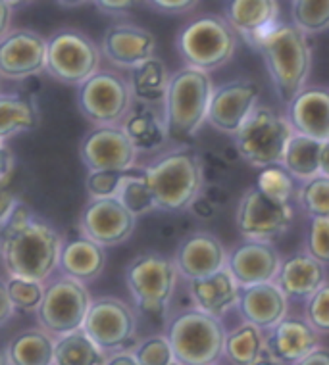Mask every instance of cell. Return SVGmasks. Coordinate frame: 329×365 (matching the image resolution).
<instances>
[{"mask_svg":"<svg viewBox=\"0 0 329 365\" xmlns=\"http://www.w3.org/2000/svg\"><path fill=\"white\" fill-rule=\"evenodd\" d=\"M0 95H2V77H0Z\"/></svg>","mask_w":329,"mask_h":365,"instance_id":"57","label":"cell"},{"mask_svg":"<svg viewBox=\"0 0 329 365\" xmlns=\"http://www.w3.org/2000/svg\"><path fill=\"white\" fill-rule=\"evenodd\" d=\"M191 300L196 309L222 319L239 300L241 287L228 267H222L212 275L189 281Z\"/></svg>","mask_w":329,"mask_h":365,"instance_id":"26","label":"cell"},{"mask_svg":"<svg viewBox=\"0 0 329 365\" xmlns=\"http://www.w3.org/2000/svg\"><path fill=\"white\" fill-rule=\"evenodd\" d=\"M237 31L223 16H198L179 29L176 48L189 68L216 71L223 68L237 51Z\"/></svg>","mask_w":329,"mask_h":365,"instance_id":"5","label":"cell"},{"mask_svg":"<svg viewBox=\"0 0 329 365\" xmlns=\"http://www.w3.org/2000/svg\"><path fill=\"white\" fill-rule=\"evenodd\" d=\"M262 88L253 79H233L214 87L208 108V123L226 135H235L258 106Z\"/></svg>","mask_w":329,"mask_h":365,"instance_id":"17","label":"cell"},{"mask_svg":"<svg viewBox=\"0 0 329 365\" xmlns=\"http://www.w3.org/2000/svg\"><path fill=\"white\" fill-rule=\"evenodd\" d=\"M226 334L222 319L196 308L171 317L166 329V336L179 365L220 364Z\"/></svg>","mask_w":329,"mask_h":365,"instance_id":"6","label":"cell"},{"mask_svg":"<svg viewBox=\"0 0 329 365\" xmlns=\"http://www.w3.org/2000/svg\"><path fill=\"white\" fill-rule=\"evenodd\" d=\"M14 8L19 6H27V4H33V2H37V0H8Z\"/></svg>","mask_w":329,"mask_h":365,"instance_id":"55","label":"cell"},{"mask_svg":"<svg viewBox=\"0 0 329 365\" xmlns=\"http://www.w3.org/2000/svg\"><path fill=\"white\" fill-rule=\"evenodd\" d=\"M170 77L171 73L158 56L148 58L146 62L131 70L129 83L133 88L135 101L139 104H148V106H158V104L164 106Z\"/></svg>","mask_w":329,"mask_h":365,"instance_id":"31","label":"cell"},{"mask_svg":"<svg viewBox=\"0 0 329 365\" xmlns=\"http://www.w3.org/2000/svg\"><path fill=\"white\" fill-rule=\"evenodd\" d=\"M295 177L285 170L283 165H268L260 171L258 179H256V187L262 192H266L272 198L278 200L291 202L293 196H297V185H295Z\"/></svg>","mask_w":329,"mask_h":365,"instance_id":"38","label":"cell"},{"mask_svg":"<svg viewBox=\"0 0 329 365\" xmlns=\"http://www.w3.org/2000/svg\"><path fill=\"white\" fill-rule=\"evenodd\" d=\"M235 223L245 240H273L287 233L293 223L291 202L278 200L262 192L258 187L241 196Z\"/></svg>","mask_w":329,"mask_h":365,"instance_id":"12","label":"cell"},{"mask_svg":"<svg viewBox=\"0 0 329 365\" xmlns=\"http://www.w3.org/2000/svg\"><path fill=\"white\" fill-rule=\"evenodd\" d=\"M41 123L39 104L33 96L0 95V143H6L16 135L37 129Z\"/></svg>","mask_w":329,"mask_h":365,"instance_id":"30","label":"cell"},{"mask_svg":"<svg viewBox=\"0 0 329 365\" xmlns=\"http://www.w3.org/2000/svg\"><path fill=\"white\" fill-rule=\"evenodd\" d=\"M8 294L12 298L14 306L19 312H37L45 294V283L29 281V279L10 277L6 281Z\"/></svg>","mask_w":329,"mask_h":365,"instance_id":"40","label":"cell"},{"mask_svg":"<svg viewBox=\"0 0 329 365\" xmlns=\"http://www.w3.org/2000/svg\"><path fill=\"white\" fill-rule=\"evenodd\" d=\"M101 52L114 68L131 71L148 58L156 56V37L146 27L118 21L104 31Z\"/></svg>","mask_w":329,"mask_h":365,"instance_id":"18","label":"cell"},{"mask_svg":"<svg viewBox=\"0 0 329 365\" xmlns=\"http://www.w3.org/2000/svg\"><path fill=\"white\" fill-rule=\"evenodd\" d=\"M281 254L268 240H245L228 254V267L239 287L273 283L281 267Z\"/></svg>","mask_w":329,"mask_h":365,"instance_id":"19","label":"cell"},{"mask_svg":"<svg viewBox=\"0 0 329 365\" xmlns=\"http://www.w3.org/2000/svg\"><path fill=\"white\" fill-rule=\"evenodd\" d=\"M62 246L56 227L21 202L0 229V262L10 277L46 283L58 271Z\"/></svg>","mask_w":329,"mask_h":365,"instance_id":"1","label":"cell"},{"mask_svg":"<svg viewBox=\"0 0 329 365\" xmlns=\"http://www.w3.org/2000/svg\"><path fill=\"white\" fill-rule=\"evenodd\" d=\"M223 18L250 46H256L281 21L278 0H226Z\"/></svg>","mask_w":329,"mask_h":365,"instance_id":"21","label":"cell"},{"mask_svg":"<svg viewBox=\"0 0 329 365\" xmlns=\"http://www.w3.org/2000/svg\"><path fill=\"white\" fill-rule=\"evenodd\" d=\"M0 365H10L6 356V350H0Z\"/></svg>","mask_w":329,"mask_h":365,"instance_id":"56","label":"cell"},{"mask_svg":"<svg viewBox=\"0 0 329 365\" xmlns=\"http://www.w3.org/2000/svg\"><path fill=\"white\" fill-rule=\"evenodd\" d=\"M287 120L293 131L314 140H329V88L304 87L289 104Z\"/></svg>","mask_w":329,"mask_h":365,"instance_id":"22","label":"cell"},{"mask_svg":"<svg viewBox=\"0 0 329 365\" xmlns=\"http://www.w3.org/2000/svg\"><path fill=\"white\" fill-rule=\"evenodd\" d=\"M106 354L96 346L83 329L56 339L54 365H102Z\"/></svg>","mask_w":329,"mask_h":365,"instance_id":"34","label":"cell"},{"mask_svg":"<svg viewBox=\"0 0 329 365\" xmlns=\"http://www.w3.org/2000/svg\"><path fill=\"white\" fill-rule=\"evenodd\" d=\"M16 306H14L12 298L8 294V287L4 279H0V327H4L6 323H10L16 315Z\"/></svg>","mask_w":329,"mask_h":365,"instance_id":"48","label":"cell"},{"mask_svg":"<svg viewBox=\"0 0 329 365\" xmlns=\"http://www.w3.org/2000/svg\"><path fill=\"white\" fill-rule=\"evenodd\" d=\"M320 175L329 177V140L322 143V152H320Z\"/></svg>","mask_w":329,"mask_h":365,"instance_id":"52","label":"cell"},{"mask_svg":"<svg viewBox=\"0 0 329 365\" xmlns=\"http://www.w3.org/2000/svg\"><path fill=\"white\" fill-rule=\"evenodd\" d=\"M118 200L126 206L135 217L151 214L152 210H156V202L152 198V192L146 185V179L141 171H127L121 182L120 192L116 196Z\"/></svg>","mask_w":329,"mask_h":365,"instance_id":"35","label":"cell"},{"mask_svg":"<svg viewBox=\"0 0 329 365\" xmlns=\"http://www.w3.org/2000/svg\"><path fill=\"white\" fill-rule=\"evenodd\" d=\"M156 210L183 212L204 189V165L189 146H178L160 154L143 168Z\"/></svg>","mask_w":329,"mask_h":365,"instance_id":"2","label":"cell"},{"mask_svg":"<svg viewBox=\"0 0 329 365\" xmlns=\"http://www.w3.org/2000/svg\"><path fill=\"white\" fill-rule=\"evenodd\" d=\"M214 85L208 71L185 66L171 73L164 98V120L171 140L189 143L208 121Z\"/></svg>","mask_w":329,"mask_h":365,"instance_id":"4","label":"cell"},{"mask_svg":"<svg viewBox=\"0 0 329 365\" xmlns=\"http://www.w3.org/2000/svg\"><path fill=\"white\" fill-rule=\"evenodd\" d=\"M14 6L8 0H0V37L12 29Z\"/></svg>","mask_w":329,"mask_h":365,"instance_id":"51","label":"cell"},{"mask_svg":"<svg viewBox=\"0 0 329 365\" xmlns=\"http://www.w3.org/2000/svg\"><path fill=\"white\" fill-rule=\"evenodd\" d=\"M146 4L166 16H179V14H187L195 10L196 4L201 0H145Z\"/></svg>","mask_w":329,"mask_h":365,"instance_id":"44","label":"cell"},{"mask_svg":"<svg viewBox=\"0 0 329 365\" xmlns=\"http://www.w3.org/2000/svg\"><path fill=\"white\" fill-rule=\"evenodd\" d=\"M56 339L43 327L26 329L6 346L10 365H54Z\"/></svg>","mask_w":329,"mask_h":365,"instance_id":"29","label":"cell"},{"mask_svg":"<svg viewBox=\"0 0 329 365\" xmlns=\"http://www.w3.org/2000/svg\"><path fill=\"white\" fill-rule=\"evenodd\" d=\"M179 277L193 281V279L206 277L216 271H220L228 264V252L223 248L222 240L208 231L191 233L173 256Z\"/></svg>","mask_w":329,"mask_h":365,"instance_id":"20","label":"cell"},{"mask_svg":"<svg viewBox=\"0 0 329 365\" xmlns=\"http://www.w3.org/2000/svg\"><path fill=\"white\" fill-rule=\"evenodd\" d=\"M308 35L295 24L279 21L254 48L262 54L279 98L289 104L306 87L312 70Z\"/></svg>","mask_w":329,"mask_h":365,"instance_id":"3","label":"cell"},{"mask_svg":"<svg viewBox=\"0 0 329 365\" xmlns=\"http://www.w3.org/2000/svg\"><path fill=\"white\" fill-rule=\"evenodd\" d=\"M127 171H89L85 179V190L89 198H114L120 192Z\"/></svg>","mask_w":329,"mask_h":365,"instance_id":"41","label":"cell"},{"mask_svg":"<svg viewBox=\"0 0 329 365\" xmlns=\"http://www.w3.org/2000/svg\"><path fill=\"white\" fill-rule=\"evenodd\" d=\"M46 38L41 33L18 27L0 37V77L26 81L46 71Z\"/></svg>","mask_w":329,"mask_h":365,"instance_id":"16","label":"cell"},{"mask_svg":"<svg viewBox=\"0 0 329 365\" xmlns=\"http://www.w3.org/2000/svg\"><path fill=\"white\" fill-rule=\"evenodd\" d=\"M79 231L104 248H114L131 239L137 225L135 217L118 198H89L79 214Z\"/></svg>","mask_w":329,"mask_h":365,"instance_id":"15","label":"cell"},{"mask_svg":"<svg viewBox=\"0 0 329 365\" xmlns=\"http://www.w3.org/2000/svg\"><path fill=\"white\" fill-rule=\"evenodd\" d=\"M91 302L87 284L64 273L52 275L45 283V294L35 312L39 327L49 331L54 339L74 333L83 327Z\"/></svg>","mask_w":329,"mask_h":365,"instance_id":"10","label":"cell"},{"mask_svg":"<svg viewBox=\"0 0 329 365\" xmlns=\"http://www.w3.org/2000/svg\"><path fill=\"white\" fill-rule=\"evenodd\" d=\"M176 365H179V364H176Z\"/></svg>","mask_w":329,"mask_h":365,"instance_id":"59","label":"cell"},{"mask_svg":"<svg viewBox=\"0 0 329 365\" xmlns=\"http://www.w3.org/2000/svg\"><path fill=\"white\" fill-rule=\"evenodd\" d=\"M104 267H106V248L96 245L95 240L81 235L79 239L64 242L58 273L89 284L101 277Z\"/></svg>","mask_w":329,"mask_h":365,"instance_id":"27","label":"cell"},{"mask_svg":"<svg viewBox=\"0 0 329 365\" xmlns=\"http://www.w3.org/2000/svg\"><path fill=\"white\" fill-rule=\"evenodd\" d=\"M139 365H176V356L166 334H152L133 348Z\"/></svg>","mask_w":329,"mask_h":365,"instance_id":"39","label":"cell"},{"mask_svg":"<svg viewBox=\"0 0 329 365\" xmlns=\"http://www.w3.org/2000/svg\"><path fill=\"white\" fill-rule=\"evenodd\" d=\"M293 135L295 131L287 115L258 104L233 135L235 148L247 164L264 170L268 165H281Z\"/></svg>","mask_w":329,"mask_h":365,"instance_id":"7","label":"cell"},{"mask_svg":"<svg viewBox=\"0 0 329 365\" xmlns=\"http://www.w3.org/2000/svg\"><path fill=\"white\" fill-rule=\"evenodd\" d=\"M102 365H139V361L135 358L133 350L121 348V350L106 354V358H104V364Z\"/></svg>","mask_w":329,"mask_h":365,"instance_id":"49","label":"cell"},{"mask_svg":"<svg viewBox=\"0 0 329 365\" xmlns=\"http://www.w3.org/2000/svg\"><path fill=\"white\" fill-rule=\"evenodd\" d=\"M275 283L289 300H308L328 283V269L308 252H297L281 262Z\"/></svg>","mask_w":329,"mask_h":365,"instance_id":"25","label":"cell"},{"mask_svg":"<svg viewBox=\"0 0 329 365\" xmlns=\"http://www.w3.org/2000/svg\"><path fill=\"white\" fill-rule=\"evenodd\" d=\"M264 333L266 350L285 365L297 364L298 359L320 346V333L300 317H285Z\"/></svg>","mask_w":329,"mask_h":365,"instance_id":"24","label":"cell"},{"mask_svg":"<svg viewBox=\"0 0 329 365\" xmlns=\"http://www.w3.org/2000/svg\"><path fill=\"white\" fill-rule=\"evenodd\" d=\"M250 365H285V364H281V361L273 358L272 354L268 352V350H264V354H262L258 359H254Z\"/></svg>","mask_w":329,"mask_h":365,"instance_id":"53","label":"cell"},{"mask_svg":"<svg viewBox=\"0 0 329 365\" xmlns=\"http://www.w3.org/2000/svg\"><path fill=\"white\" fill-rule=\"evenodd\" d=\"M237 309L243 322L253 323L262 331H268L287 317L289 298L283 294V290L279 289L275 281L243 287L237 300Z\"/></svg>","mask_w":329,"mask_h":365,"instance_id":"23","label":"cell"},{"mask_svg":"<svg viewBox=\"0 0 329 365\" xmlns=\"http://www.w3.org/2000/svg\"><path fill=\"white\" fill-rule=\"evenodd\" d=\"M139 2L141 0H93V4L106 16H126Z\"/></svg>","mask_w":329,"mask_h":365,"instance_id":"45","label":"cell"},{"mask_svg":"<svg viewBox=\"0 0 329 365\" xmlns=\"http://www.w3.org/2000/svg\"><path fill=\"white\" fill-rule=\"evenodd\" d=\"M320 152H322V143L320 140H314L310 137L295 133L293 139L289 140L287 150H285L281 165L297 181H308L312 177L320 175Z\"/></svg>","mask_w":329,"mask_h":365,"instance_id":"33","label":"cell"},{"mask_svg":"<svg viewBox=\"0 0 329 365\" xmlns=\"http://www.w3.org/2000/svg\"><path fill=\"white\" fill-rule=\"evenodd\" d=\"M87 2H93V0H56V4L64 8H79L83 4H87Z\"/></svg>","mask_w":329,"mask_h":365,"instance_id":"54","label":"cell"},{"mask_svg":"<svg viewBox=\"0 0 329 365\" xmlns=\"http://www.w3.org/2000/svg\"><path fill=\"white\" fill-rule=\"evenodd\" d=\"M16 170V156L8 148L6 143H0V187H8Z\"/></svg>","mask_w":329,"mask_h":365,"instance_id":"46","label":"cell"},{"mask_svg":"<svg viewBox=\"0 0 329 365\" xmlns=\"http://www.w3.org/2000/svg\"><path fill=\"white\" fill-rule=\"evenodd\" d=\"M214 365H220V364H214Z\"/></svg>","mask_w":329,"mask_h":365,"instance_id":"58","label":"cell"},{"mask_svg":"<svg viewBox=\"0 0 329 365\" xmlns=\"http://www.w3.org/2000/svg\"><path fill=\"white\" fill-rule=\"evenodd\" d=\"M121 129L126 131L139 154L160 150L170 139L164 113H160L156 106H148V104L131 108L126 120L121 121Z\"/></svg>","mask_w":329,"mask_h":365,"instance_id":"28","label":"cell"},{"mask_svg":"<svg viewBox=\"0 0 329 365\" xmlns=\"http://www.w3.org/2000/svg\"><path fill=\"white\" fill-rule=\"evenodd\" d=\"M83 331L104 354L126 348L137 334L133 308L116 296H101L91 302Z\"/></svg>","mask_w":329,"mask_h":365,"instance_id":"13","label":"cell"},{"mask_svg":"<svg viewBox=\"0 0 329 365\" xmlns=\"http://www.w3.org/2000/svg\"><path fill=\"white\" fill-rule=\"evenodd\" d=\"M179 271L173 258L158 252L135 256L126 269V284L141 312L164 314L178 289Z\"/></svg>","mask_w":329,"mask_h":365,"instance_id":"9","label":"cell"},{"mask_svg":"<svg viewBox=\"0 0 329 365\" xmlns=\"http://www.w3.org/2000/svg\"><path fill=\"white\" fill-rule=\"evenodd\" d=\"M133 106L131 83L120 71L98 70L77 87V108L93 125H121Z\"/></svg>","mask_w":329,"mask_h":365,"instance_id":"11","label":"cell"},{"mask_svg":"<svg viewBox=\"0 0 329 365\" xmlns=\"http://www.w3.org/2000/svg\"><path fill=\"white\" fill-rule=\"evenodd\" d=\"M293 24L304 35H318L329 29V0H291Z\"/></svg>","mask_w":329,"mask_h":365,"instance_id":"36","label":"cell"},{"mask_svg":"<svg viewBox=\"0 0 329 365\" xmlns=\"http://www.w3.org/2000/svg\"><path fill=\"white\" fill-rule=\"evenodd\" d=\"M304 319L320 334H329V281L306 300Z\"/></svg>","mask_w":329,"mask_h":365,"instance_id":"42","label":"cell"},{"mask_svg":"<svg viewBox=\"0 0 329 365\" xmlns=\"http://www.w3.org/2000/svg\"><path fill=\"white\" fill-rule=\"evenodd\" d=\"M293 365H329V348L316 346Z\"/></svg>","mask_w":329,"mask_h":365,"instance_id":"50","label":"cell"},{"mask_svg":"<svg viewBox=\"0 0 329 365\" xmlns=\"http://www.w3.org/2000/svg\"><path fill=\"white\" fill-rule=\"evenodd\" d=\"M79 156L89 171H131L139 150L121 125H93L81 139Z\"/></svg>","mask_w":329,"mask_h":365,"instance_id":"14","label":"cell"},{"mask_svg":"<svg viewBox=\"0 0 329 365\" xmlns=\"http://www.w3.org/2000/svg\"><path fill=\"white\" fill-rule=\"evenodd\" d=\"M266 350V333L253 323L243 322L226 334L223 358L229 365H250Z\"/></svg>","mask_w":329,"mask_h":365,"instance_id":"32","label":"cell"},{"mask_svg":"<svg viewBox=\"0 0 329 365\" xmlns=\"http://www.w3.org/2000/svg\"><path fill=\"white\" fill-rule=\"evenodd\" d=\"M297 200L300 208L310 217L329 220V177L318 175L300 182L297 190Z\"/></svg>","mask_w":329,"mask_h":365,"instance_id":"37","label":"cell"},{"mask_svg":"<svg viewBox=\"0 0 329 365\" xmlns=\"http://www.w3.org/2000/svg\"><path fill=\"white\" fill-rule=\"evenodd\" d=\"M19 198L8 187H0V229L12 217L14 210L18 208Z\"/></svg>","mask_w":329,"mask_h":365,"instance_id":"47","label":"cell"},{"mask_svg":"<svg viewBox=\"0 0 329 365\" xmlns=\"http://www.w3.org/2000/svg\"><path fill=\"white\" fill-rule=\"evenodd\" d=\"M306 252L322 264H329V220L312 217L310 229L306 235Z\"/></svg>","mask_w":329,"mask_h":365,"instance_id":"43","label":"cell"},{"mask_svg":"<svg viewBox=\"0 0 329 365\" xmlns=\"http://www.w3.org/2000/svg\"><path fill=\"white\" fill-rule=\"evenodd\" d=\"M46 73L64 85L79 87L101 70L102 52L87 33L62 27L46 38Z\"/></svg>","mask_w":329,"mask_h":365,"instance_id":"8","label":"cell"}]
</instances>
